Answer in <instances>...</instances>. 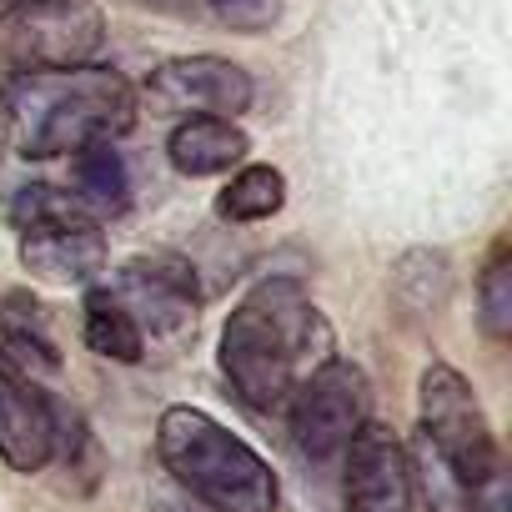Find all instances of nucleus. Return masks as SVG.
<instances>
[{
	"instance_id": "nucleus-1",
	"label": "nucleus",
	"mask_w": 512,
	"mask_h": 512,
	"mask_svg": "<svg viewBox=\"0 0 512 512\" xmlns=\"http://www.w3.org/2000/svg\"><path fill=\"white\" fill-rule=\"evenodd\" d=\"M327 357L332 327L297 277L256 282L221 327V372L256 412H282Z\"/></svg>"
},
{
	"instance_id": "nucleus-2",
	"label": "nucleus",
	"mask_w": 512,
	"mask_h": 512,
	"mask_svg": "<svg viewBox=\"0 0 512 512\" xmlns=\"http://www.w3.org/2000/svg\"><path fill=\"white\" fill-rule=\"evenodd\" d=\"M6 111L21 156L46 161L126 136L136 121V91L111 66L21 71L6 86Z\"/></svg>"
},
{
	"instance_id": "nucleus-3",
	"label": "nucleus",
	"mask_w": 512,
	"mask_h": 512,
	"mask_svg": "<svg viewBox=\"0 0 512 512\" xmlns=\"http://www.w3.org/2000/svg\"><path fill=\"white\" fill-rule=\"evenodd\" d=\"M156 457L211 512H277V472L267 457L201 407L161 412Z\"/></svg>"
},
{
	"instance_id": "nucleus-4",
	"label": "nucleus",
	"mask_w": 512,
	"mask_h": 512,
	"mask_svg": "<svg viewBox=\"0 0 512 512\" xmlns=\"http://www.w3.org/2000/svg\"><path fill=\"white\" fill-rule=\"evenodd\" d=\"M106 46V16L96 0H11L0 16V51L21 71L91 66Z\"/></svg>"
},
{
	"instance_id": "nucleus-5",
	"label": "nucleus",
	"mask_w": 512,
	"mask_h": 512,
	"mask_svg": "<svg viewBox=\"0 0 512 512\" xmlns=\"http://www.w3.org/2000/svg\"><path fill=\"white\" fill-rule=\"evenodd\" d=\"M417 417L427 442L437 447V457L447 462V472L462 487L487 482L502 462H497V442L487 427V412L477 402V392L467 387V377L447 362H432L417 382Z\"/></svg>"
},
{
	"instance_id": "nucleus-6",
	"label": "nucleus",
	"mask_w": 512,
	"mask_h": 512,
	"mask_svg": "<svg viewBox=\"0 0 512 512\" xmlns=\"http://www.w3.org/2000/svg\"><path fill=\"white\" fill-rule=\"evenodd\" d=\"M292 437L307 457H332L347 452V442L367 427L372 412V387L367 372L347 357H327L297 392H292Z\"/></svg>"
},
{
	"instance_id": "nucleus-7",
	"label": "nucleus",
	"mask_w": 512,
	"mask_h": 512,
	"mask_svg": "<svg viewBox=\"0 0 512 512\" xmlns=\"http://www.w3.org/2000/svg\"><path fill=\"white\" fill-rule=\"evenodd\" d=\"M146 101L161 116H241L251 106V76L221 56H181L146 76Z\"/></svg>"
},
{
	"instance_id": "nucleus-8",
	"label": "nucleus",
	"mask_w": 512,
	"mask_h": 512,
	"mask_svg": "<svg viewBox=\"0 0 512 512\" xmlns=\"http://www.w3.org/2000/svg\"><path fill=\"white\" fill-rule=\"evenodd\" d=\"M106 292L126 307L141 337L181 342L186 332H196V277L181 262H131Z\"/></svg>"
},
{
	"instance_id": "nucleus-9",
	"label": "nucleus",
	"mask_w": 512,
	"mask_h": 512,
	"mask_svg": "<svg viewBox=\"0 0 512 512\" xmlns=\"http://www.w3.org/2000/svg\"><path fill=\"white\" fill-rule=\"evenodd\" d=\"M347 512H417V487H412V462L407 447L367 422L347 442Z\"/></svg>"
},
{
	"instance_id": "nucleus-10",
	"label": "nucleus",
	"mask_w": 512,
	"mask_h": 512,
	"mask_svg": "<svg viewBox=\"0 0 512 512\" xmlns=\"http://www.w3.org/2000/svg\"><path fill=\"white\" fill-rule=\"evenodd\" d=\"M56 452L51 402L21 377V367L0 352V457L16 472H41Z\"/></svg>"
},
{
	"instance_id": "nucleus-11",
	"label": "nucleus",
	"mask_w": 512,
	"mask_h": 512,
	"mask_svg": "<svg viewBox=\"0 0 512 512\" xmlns=\"http://www.w3.org/2000/svg\"><path fill=\"white\" fill-rule=\"evenodd\" d=\"M21 262L31 277L56 282V287H86L106 272V236L96 221H71V226H31L21 236Z\"/></svg>"
},
{
	"instance_id": "nucleus-12",
	"label": "nucleus",
	"mask_w": 512,
	"mask_h": 512,
	"mask_svg": "<svg viewBox=\"0 0 512 512\" xmlns=\"http://www.w3.org/2000/svg\"><path fill=\"white\" fill-rule=\"evenodd\" d=\"M166 156L181 176H221L246 156V131L226 116H186L171 131Z\"/></svg>"
},
{
	"instance_id": "nucleus-13",
	"label": "nucleus",
	"mask_w": 512,
	"mask_h": 512,
	"mask_svg": "<svg viewBox=\"0 0 512 512\" xmlns=\"http://www.w3.org/2000/svg\"><path fill=\"white\" fill-rule=\"evenodd\" d=\"M0 352H6L11 362H36L46 372L61 367V352H56V342L46 332L41 307L31 297H21V292H11L6 302H0Z\"/></svg>"
},
{
	"instance_id": "nucleus-14",
	"label": "nucleus",
	"mask_w": 512,
	"mask_h": 512,
	"mask_svg": "<svg viewBox=\"0 0 512 512\" xmlns=\"http://www.w3.org/2000/svg\"><path fill=\"white\" fill-rule=\"evenodd\" d=\"M287 206V176L277 166H241L231 186L216 196L221 221H267Z\"/></svg>"
},
{
	"instance_id": "nucleus-15",
	"label": "nucleus",
	"mask_w": 512,
	"mask_h": 512,
	"mask_svg": "<svg viewBox=\"0 0 512 512\" xmlns=\"http://www.w3.org/2000/svg\"><path fill=\"white\" fill-rule=\"evenodd\" d=\"M86 347L106 362H141L146 357V337L136 332V322L126 317V307L111 292L86 297Z\"/></svg>"
},
{
	"instance_id": "nucleus-16",
	"label": "nucleus",
	"mask_w": 512,
	"mask_h": 512,
	"mask_svg": "<svg viewBox=\"0 0 512 512\" xmlns=\"http://www.w3.org/2000/svg\"><path fill=\"white\" fill-rule=\"evenodd\" d=\"M76 186H81V201H86L91 211H121V206L131 201L126 156H121L111 141L76 151Z\"/></svg>"
},
{
	"instance_id": "nucleus-17",
	"label": "nucleus",
	"mask_w": 512,
	"mask_h": 512,
	"mask_svg": "<svg viewBox=\"0 0 512 512\" xmlns=\"http://www.w3.org/2000/svg\"><path fill=\"white\" fill-rule=\"evenodd\" d=\"M397 297L412 307V312H432L447 302V287H452V272H447V256L442 251H407L397 262V277H392Z\"/></svg>"
},
{
	"instance_id": "nucleus-18",
	"label": "nucleus",
	"mask_w": 512,
	"mask_h": 512,
	"mask_svg": "<svg viewBox=\"0 0 512 512\" xmlns=\"http://www.w3.org/2000/svg\"><path fill=\"white\" fill-rule=\"evenodd\" d=\"M11 221L21 231L31 226H71V221H91V206L71 191H56V186H21L16 201H11Z\"/></svg>"
},
{
	"instance_id": "nucleus-19",
	"label": "nucleus",
	"mask_w": 512,
	"mask_h": 512,
	"mask_svg": "<svg viewBox=\"0 0 512 512\" xmlns=\"http://www.w3.org/2000/svg\"><path fill=\"white\" fill-rule=\"evenodd\" d=\"M477 322L492 342L512 337V262H507V251L492 256L482 282H477Z\"/></svg>"
},
{
	"instance_id": "nucleus-20",
	"label": "nucleus",
	"mask_w": 512,
	"mask_h": 512,
	"mask_svg": "<svg viewBox=\"0 0 512 512\" xmlns=\"http://www.w3.org/2000/svg\"><path fill=\"white\" fill-rule=\"evenodd\" d=\"M201 6L226 31H241V36H262L282 21V0H201Z\"/></svg>"
},
{
	"instance_id": "nucleus-21",
	"label": "nucleus",
	"mask_w": 512,
	"mask_h": 512,
	"mask_svg": "<svg viewBox=\"0 0 512 512\" xmlns=\"http://www.w3.org/2000/svg\"><path fill=\"white\" fill-rule=\"evenodd\" d=\"M472 497H477V507H482V512H507V477H502V467H497L487 482H477V487H472Z\"/></svg>"
},
{
	"instance_id": "nucleus-22",
	"label": "nucleus",
	"mask_w": 512,
	"mask_h": 512,
	"mask_svg": "<svg viewBox=\"0 0 512 512\" xmlns=\"http://www.w3.org/2000/svg\"><path fill=\"white\" fill-rule=\"evenodd\" d=\"M136 6H151V11H176V16H186V11H196L201 0H136Z\"/></svg>"
}]
</instances>
